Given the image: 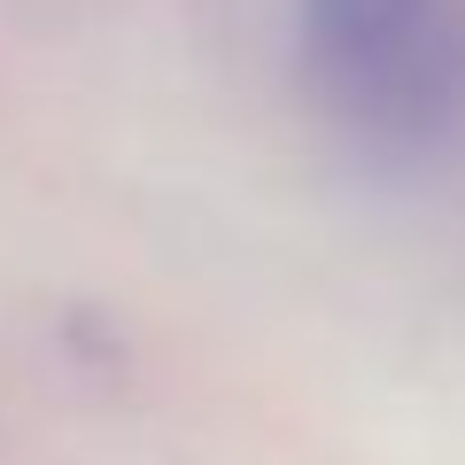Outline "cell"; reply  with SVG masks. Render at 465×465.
<instances>
[{"mask_svg": "<svg viewBox=\"0 0 465 465\" xmlns=\"http://www.w3.org/2000/svg\"><path fill=\"white\" fill-rule=\"evenodd\" d=\"M311 39L333 94L372 133H442L465 109L458 0H311Z\"/></svg>", "mask_w": 465, "mask_h": 465, "instance_id": "6da1fadb", "label": "cell"}]
</instances>
